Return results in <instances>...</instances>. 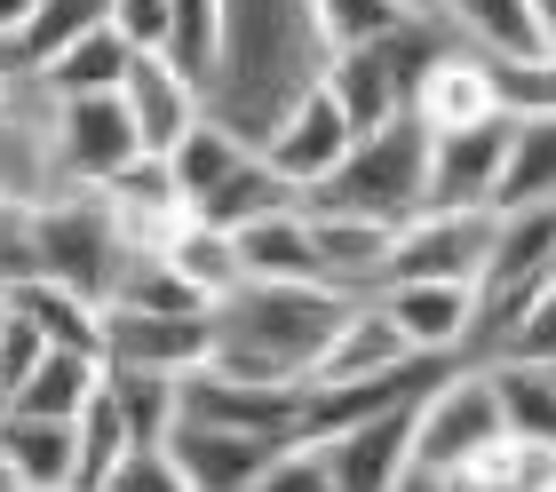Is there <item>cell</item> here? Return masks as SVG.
I'll list each match as a JSON object with an SVG mask.
<instances>
[{"mask_svg":"<svg viewBox=\"0 0 556 492\" xmlns=\"http://www.w3.org/2000/svg\"><path fill=\"white\" fill-rule=\"evenodd\" d=\"M223 9H231V33H223V72L207 88V112L263 151L270 127L326 80L334 48L318 40L311 0H223Z\"/></svg>","mask_w":556,"mask_h":492,"instance_id":"1","label":"cell"},{"mask_svg":"<svg viewBox=\"0 0 556 492\" xmlns=\"http://www.w3.org/2000/svg\"><path fill=\"white\" fill-rule=\"evenodd\" d=\"M358 294L342 287H270V278H247L239 294L215 302V374H239V381H278V390H302L334 333L350 326Z\"/></svg>","mask_w":556,"mask_h":492,"instance_id":"2","label":"cell"},{"mask_svg":"<svg viewBox=\"0 0 556 492\" xmlns=\"http://www.w3.org/2000/svg\"><path fill=\"white\" fill-rule=\"evenodd\" d=\"M302 206H334V215H366V223H414L429 206V127L406 112L390 127H366L358 151L326 175Z\"/></svg>","mask_w":556,"mask_h":492,"instance_id":"3","label":"cell"},{"mask_svg":"<svg viewBox=\"0 0 556 492\" xmlns=\"http://www.w3.org/2000/svg\"><path fill=\"white\" fill-rule=\"evenodd\" d=\"M462 40L453 24H397L390 40H366V48H342V56H326V88L342 96V112L366 127H390L414 112L421 96V72L445 56V48Z\"/></svg>","mask_w":556,"mask_h":492,"instance_id":"4","label":"cell"},{"mask_svg":"<svg viewBox=\"0 0 556 492\" xmlns=\"http://www.w3.org/2000/svg\"><path fill=\"white\" fill-rule=\"evenodd\" d=\"M136 254L143 247L128 239V223L112 215L104 191H64V199L40 206V278H56V287L112 310L119 278L136 270Z\"/></svg>","mask_w":556,"mask_h":492,"instance_id":"5","label":"cell"},{"mask_svg":"<svg viewBox=\"0 0 556 492\" xmlns=\"http://www.w3.org/2000/svg\"><path fill=\"white\" fill-rule=\"evenodd\" d=\"M501 437H509V413H501L493 366H453L438 390L414 405V469L453 477V469H469L477 453H493Z\"/></svg>","mask_w":556,"mask_h":492,"instance_id":"6","label":"cell"},{"mask_svg":"<svg viewBox=\"0 0 556 492\" xmlns=\"http://www.w3.org/2000/svg\"><path fill=\"white\" fill-rule=\"evenodd\" d=\"M72 175H64V136H56V88L40 72L0 88V199L16 206H48L64 199Z\"/></svg>","mask_w":556,"mask_h":492,"instance_id":"7","label":"cell"},{"mask_svg":"<svg viewBox=\"0 0 556 492\" xmlns=\"http://www.w3.org/2000/svg\"><path fill=\"white\" fill-rule=\"evenodd\" d=\"M493 230H501L493 206H421L414 223H397L382 287H414V278L477 287V278H485V254H493Z\"/></svg>","mask_w":556,"mask_h":492,"instance_id":"8","label":"cell"},{"mask_svg":"<svg viewBox=\"0 0 556 492\" xmlns=\"http://www.w3.org/2000/svg\"><path fill=\"white\" fill-rule=\"evenodd\" d=\"M215 357V310H104V366L199 374Z\"/></svg>","mask_w":556,"mask_h":492,"instance_id":"9","label":"cell"},{"mask_svg":"<svg viewBox=\"0 0 556 492\" xmlns=\"http://www.w3.org/2000/svg\"><path fill=\"white\" fill-rule=\"evenodd\" d=\"M56 136H64V175L72 191H104L143 160L128 96H56Z\"/></svg>","mask_w":556,"mask_h":492,"instance_id":"10","label":"cell"},{"mask_svg":"<svg viewBox=\"0 0 556 492\" xmlns=\"http://www.w3.org/2000/svg\"><path fill=\"white\" fill-rule=\"evenodd\" d=\"M350 151H358V119L342 112V96L326 88V80H318V88L302 96L294 112L270 127V136H263V160H270L278 175H287V184H294L302 199H311V191L326 184V175H334V167L350 160Z\"/></svg>","mask_w":556,"mask_h":492,"instance_id":"11","label":"cell"},{"mask_svg":"<svg viewBox=\"0 0 556 492\" xmlns=\"http://www.w3.org/2000/svg\"><path fill=\"white\" fill-rule=\"evenodd\" d=\"M517 119H477V127H429V206H493L509 175Z\"/></svg>","mask_w":556,"mask_h":492,"instance_id":"12","label":"cell"},{"mask_svg":"<svg viewBox=\"0 0 556 492\" xmlns=\"http://www.w3.org/2000/svg\"><path fill=\"white\" fill-rule=\"evenodd\" d=\"M184 413L239 437H270V445H302V390H278V381H239V374L199 366L184 374Z\"/></svg>","mask_w":556,"mask_h":492,"instance_id":"13","label":"cell"},{"mask_svg":"<svg viewBox=\"0 0 556 492\" xmlns=\"http://www.w3.org/2000/svg\"><path fill=\"white\" fill-rule=\"evenodd\" d=\"M160 453L175 461V477H184L191 492H247L287 445H270V437H239V429H215V421H191V413H184Z\"/></svg>","mask_w":556,"mask_h":492,"instance_id":"14","label":"cell"},{"mask_svg":"<svg viewBox=\"0 0 556 492\" xmlns=\"http://www.w3.org/2000/svg\"><path fill=\"white\" fill-rule=\"evenodd\" d=\"M326 469H334V492H397L414 477V405L374 413V421L326 437Z\"/></svg>","mask_w":556,"mask_h":492,"instance_id":"15","label":"cell"},{"mask_svg":"<svg viewBox=\"0 0 556 492\" xmlns=\"http://www.w3.org/2000/svg\"><path fill=\"white\" fill-rule=\"evenodd\" d=\"M374 302L397 318V333H406L421 357H469L477 287H453V278H414V287H382Z\"/></svg>","mask_w":556,"mask_h":492,"instance_id":"16","label":"cell"},{"mask_svg":"<svg viewBox=\"0 0 556 492\" xmlns=\"http://www.w3.org/2000/svg\"><path fill=\"white\" fill-rule=\"evenodd\" d=\"M119 96H128L136 136H143L151 160H167V151L184 143L199 119H215V112H207V88L184 80V72H175L167 56H136V72H128V88H119Z\"/></svg>","mask_w":556,"mask_h":492,"instance_id":"17","label":"cell"},{"mask_svg":"<svg viewBox=\"0 0 556 492\" xmlns=\"http://www.w3.org/2000/svg\"><path fill=\"white\" fill-rule=\"evenodd\" d=\"M414 119H421V127H477V119H501V80H493V56H477L469 40H453L445 56L421 72Z\"/></svg>","mask_w":556,"mask_h":492,"instance_id":"18","label":"cell"},{"mask_svg":"<svg viewBox=\"0 0 556 492\" xmlns=\"http://www.w3.org/2000/svg\"><path fill=\"white\" fill-rule=\"evenodd\" d=\"M311 230H318V278L342 294H382V270H390V223H366V215H334V206H311Z\"/></svg>","mask_w":556,"mask_h":492,"instance_id":"19","label":"cell"},{"mask_svg":"<svg viewBox=\"0 0 556 492\" xmlns=\"http://www.w3.org/2000/svg\"><path fill=\"white\" fill-rule=\"evenodd\" d=\"M104 199H112V215L128 223V239H136L143 254H160L175 230L191 223V199H184V184H175V167L151 160V151L119 175V184H104Z\"/></svg>","mask_w":556,"mask_h":492,"instance_id":"20","label":"cell"},{"mask_svg":"<svg viewBox=\"0 0 556 492\" xmlns=\"http://www.w3.org/2000/svg\"><path fill=\"white\" fill-rule=\"evenodd\" d=\"M231 239H239L247 278H270V287H326L318 278L311 206H287V215H270V223H247V230H231Z\"/></svg>","mask_w":556,"mask_h":492,"instance_id":"21","label":"cell"},{"mask_svg":"<svg viewBox=\"0 0 556 492\" xmlns=\"http://www.w3.org/2000/svg\"><path fill=\"white\" fill-rule=\"evenodd\" d=\"M0 453H9L16 484H72V492H80V421L0 413Z\"/></svg>","mask_w":556,"mask_h":492,"instance_id":"22","label":"cell"},{"mask_svg":"<svg viewBox=\"0 0 556 492\" xmlns=\"http://www.w3.org/2000/svg\"><path fill=\"white\" fill-rule=\"evenodd\" d=\"M414 342L397 333V318L374 294H358V310H350V326L334 333V350H326V366L311 381H358V374H397V366H414Z\"/></svg>","mask_w":556,"mask_h":492,"instance_id":"23","label":"cell"},{"mask_svg":"<svg viewBox=\"0 0 556 492\" xmlns=\"http://www.w3.org/2000/svg\"><path fill=\"white\" fill-rule=\"evenodd\" d=\"M160 263L175 270V278H184V287L199 294V302H223V294H239L247 287V263H239V239H231V230H215L207 215H191L184 230H175V239L160 247Z\"/></svg>","mask_w":556,"mask_h":492,"instance_id":"24","label":"cell"},{"mask_svg":"<svg viewBox=\"0 0 556 492\" xmlns=\"http://www.w3.org/2000/svg\"><path fill=\"white\" fill-rule=\"evenodd\" d=\"M287 206H302V191L287 184V175H278L263 151H247V160L223 175V184L207 191L191 206V215H207L215 230H247V223H270V215H287Z\"/></svg>","mask_w":556,"mask_h":492,"instance_id":"25","label":"cell"},{"mask_svg":"<svg viewBox=\"0 0 556 492\" xmlns=\"http://www.w3.org/2000/svg\"><path fill=\"white\" fill-rule=\"evenodd\" d=\"M104 357L88 350H48L33 374H24V390L9 398V413H48V421H80V413L96 405V390H104Z\"/></svg>","mask_w":556,"mask_h":492,"instance_id":"26","label":"cell"},{"mask_svg":"<svg viewBox=\"0 0 556 492\" xmlns=\"http://www.w3.org/2000/svg\"><path fill=\"white\" fill-rule=\"evenodd\" d=\"M9 302L40 326L48 350H88V357H104V302L72 294V287H56V278H33V287H16Z\"/></svg>","mask_w":556,"mask_h":492,"instance_id":"27","label":"cell"},{"mask_svg":"<svg viewBox=\"0 0 556 492\" xmlns=\"http://www.w3.org/2000/svg\"><path fill=\"white\" fill-rule=\"evenodd\" d=\"M445 492H556V445L501 437L493 453H477L469 469H453Z\"/></svg>","mask_w":556,"mask_h":492,"instance_id":"28","label":"cell"},{"mask_svg":"<svg viewBox=\"0 0 556 492\" xmlns=\"http://www.w3.org/2000/svg\"><path fill=\"white\" fill-rule=\"evenodd\" d=\"M223 33H231V9H223V0H167V48H160V56L184 72V80L215 88V72H223Z\"/></svg>","mask_w":556,"mask_h":492,"instance_id":"29","label":"cell"},{"mask_svg":"<svg viewBox=\"0 0 556 492\" xmlns=\"http://www.w3.org/2000/svg\"><path fill=\"white\" fill-rule=\"evenodd\" d=\"M445 24L477 48V56H541L533 0H445Z\"/></svg>","mask_w":556,"mask_h":492,"instance_id":"30","label":"cell"},{"mask_svg":"<svg viewBox=\"0 0 556 492\" xmlns=\"http://www.w3.org/2000/svg\"><path fill=\"white\" fill-rule=\"evenodd\" d=\"M128 72H136V48L104 24V33H88L80 48H64L40 80L56 88V96H119V88H128Z\"/></svg>","mask_w":556,"mask_h":492,"instance_id":"31","label":"cell"},{"mask_svg":"<svg viewBox=\"0 0 556 492\" xmlns=\"http://www.w3.org/2000/svg\"><path fill=\"white\" fill-rule=\"evenodd\" d=\"M104 24H112V0H33L16 48H24V64H33V72H48L64 48H80L88 33H104Z\"/></svg>","mask_w":556,"mask_h":492,"instance_id":"32","label":"cell"},{"mask_svg":"<svg viewBox=\"0 0 556 492\" xmlns=\"http://www.w3.org/2000/svg\"><path fill=\"white\" fill-rule=\"evenodd\" d=\"M509 206H556V119H517L493 215H509Z\"/></svg>","mask_w":556,"mask_h":492,"instance_id":"33","label":"cell"},{"mask_svg":"<svg viewBox=\"0 0 556 492\" xmlns=\"http://www.w3.org/2000/svg\"><path fill=\"white\" fill-rule=\"evenodd\" d=\"M112 398L136 429V453H160L175 437V421H184V374H119L112 366Z\"/></svg>","mask_w":556,"mask_h":492,"instance_id":"34","label":"cell"},{"mask_svg":"<svg viewBox=\"0 0 556 492\" xmlns=\"http://www.w3.org/2000/svg\"><path fill=\"white\" fill-rule=\"evenodd\" d=\"M128 461H136V429H128V413H119V398H112V374H104L96 405L80 413V492H104Z\"/></svg>","mask_w":556,"mask_h":492,"instance_id":"35","label":"cell"},{"mask_svg":"<svg viewBox=\"0 0 556 492\" xmlns=\"http://www.w3.org/2000/svg\"><path fill=\"white\" fill-rule=\"evenodd\" d=\"M501 413H509V437H533V445H556V366H525V357H501L493 366Z\"/></svg>","mask_w":556,"mask_h":492,"instance_id":"36","label":"cell"},{"mask_svg":"<svg viewBox=\"0 0 556 492\" xmlns=\"http://www.w3.org/2000/svg\"><path fill=\"white\" fill-rule=\"evenodd\" d=\"M247 151H255V143H247V136H231L223 119H199L191 136L167 151V167H175V184H184V199L199 206V199H207V191L223 184V175H231V167L247 160Z\"/></svg>","mask_w":556,"mask_h":492,"instance_id":"37","label":"cell"},{"mask_svg":"<svg viewBox=\"0 0 556 492\" xmlns=\"http://www.w3.org/2000/svg\"><path fill=\"white\" fill-rule=\"evenodd\" d=\"M311 9H318V40L334 48V56L342 48H366V40H390L397 24H414L397 0H311Z\"/></svg>","mask_w":556,"mask_h":492,"instance_id":"38","label":"cell"},{"mask_svg":"<svg viewBox=\"0 0 556 492\" xmlns=\"http://www.w3.org/2000/svg\"><path fill=\"white\" fill-rule=\"evenodd\" d=\"M493 80L509 119H556V56H493Z\"/></svg>","mask_w":556,"mask_h":492,"instance_id":"39","label":"cell"},{"mask_svg":"<svg viewBox=\"0 0 556 492\" xmlns=\"http://www.w3.org/2000/svg\"><path fill=\"white\" fill-rule=\"evenodd\" d=\"M40 278V206L0 199V294L33 287Z\"/></svg>","mask_w":556,"mask_h":492,"instance_id":"40","label":"cell"},{"mask_svg":"<svg viewBox=\"0 0 556 492\" xmlns=\"http://www.w3.org/2000/svg\"><path fill=\"white\" fill-rule=\"evenodd\" d=\"M48 357V342H40V326L24 318V310L9 302V318H0V398H16L24 390V374H33Z\"/></svg>","mask_w":556,"mask_h":492,"instance_id":"41","label":"cell"},{"mask_svg":"<svg viewBox=\"0 0 556 492\" xmlns=\"http://www.w3.org/2000/svg\"><path fill=\"white\" fill-rule=\"evenodd\" d=\"M247 492H334V469H326V453H318V445H287V453H278Z\"/></svg>","mask_w":556,"mask_h":492,"instance_id":"42","label":"cell"},{"mask_svg":"<svg viewBox=\"0 0 556 492\" xmlns=\"http://www.w3.org/2000/svg\"><path fill=\"white\" fill-rule=\"evenodd\" d=\"M112 33L136 48V56H160L167 48V0H112Z\"/></svg>","mask_w":556,"mask_h":492,"instance_id":"43","label":"cell"},{"mask_svg":"<svg viewBox=\"0 0 556 492\" xmlns=\"http://www.w3.org/2000/svg\"><path fill=\"white\" fill-rule=\"evenodd\" d=\"M509 357H525V366H556V278L541 287V302L525 310V326H517ZM493 366H501V357H493Z\"/></svg>","mask_w":556,"mask_h":492,"instance_id":"44","label":"cell"},{"mask_svg":"<svg viewBox=\"0 0 556 492\" xmlns=\"http://www.w3.org/2000/svg\"><path fill=\"white\" fill-rule=\"evenodd\" d=\"M104 492H191V484L175 477V461H167V453H136V461H128V469H119Z\"/></svg>","mask_w":556,"mask_h":492,"instance_id":"45","label":"cell"},{"mask_svg":"<svg viewBox=\"0 0 556 492\" xmlns=\"http://www.w3.org/2000/svg\"><path fill=\"white\" fill-rule=\"evenodd\" d=\"M533 33H541V56H556V0H533Z\"/></svg>","mask_w":556,"mask_h":492,"instance_id":"46","label":"cell"},{"mask_svg":"<svg viewBox=\"0 0 556 492\" xmlns=\"http://www.w3.org/2000/svg\"><path fill=\"white\" fill-rule=\"evenodd\" d=\"M24 16H33V0H0V40H16Z\"/></svg>","mask_w":556,"mask_h":492,"instance_id":"47","label":"cell"},{"mask_svg":"<svg viewBox=\"0 0 556 492\" xmlns=\"http://www.w3.org/2000/svg\"><path fill=\"white\" fill-rule=\"evenodd\" d=\"M24 72H33V64H24V48H16V40H0V88L24 80Z\"/></svg>","mask_w":556,"mask_h":492,"instance_id":"48","label":"cell"},{"mask_svg":"<svg viewBox=\"0 0 556 492\" xmlns=\"http://www.w3.org/2000/svg\"><path fill=\"white\" fill-rule=\"evenodd\" d=\"M397 9H406L414 24H445V0H397Z\"/></svg>","mask_w":556,"mask_h":492,"instance_id":"49","label":"cell"},{"mask_svg":"<svg viewBox=\"0 0 556 492\" xmlns=\"http://www.w3.org/2000/svg\"><path fill=\"white\" fill-rule=\"evenodd\" d=\"M0 492H16V469H9V453H0Z\"/></svg>","mask_w":556,"mask_h":492,"instance_id":"50","label":"cell"},{"mask_svg":"<svg viewBox=\"0 0 556 492\" xmlns=\"http://www.w3.org/2000/svg\"><path fill=\"white\" fill-rule=\"evenodd\" d=\"M16 492H72V484H16Z\"/></svg>","mask_w":556,"mask_h":492,"instance_id":"51","label":"cell"},{"mask_svg":"<svg viewBox=\"0 0 556 492\" xmlns=\"http://www.w3.org/2000/svg\"><path fill=\"white\" fill-rule=\"evenodd\" d=\"M0 413H9V398H0Z\"/></svg>","mask_w":556,"mask_h":492,"instance_id":"52","label":"cell"}]
</instances>
